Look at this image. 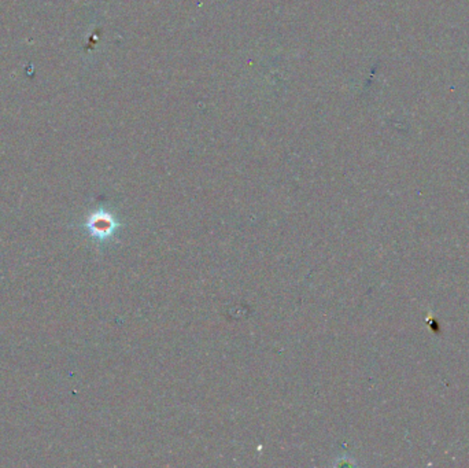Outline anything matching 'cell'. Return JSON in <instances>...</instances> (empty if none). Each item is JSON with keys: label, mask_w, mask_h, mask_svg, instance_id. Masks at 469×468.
Returning <instances> with one entry per match:
<instances>
[{"label": "cell", "mask_w": 469, "mask_h": 468, "mask_svg": "<svg viewBox=\"0 0 469 468\" xmlns=\"http://www.w3.org/2000/svg\"><path fill=\"white\" fill-rule=\"evenodd\" d=\"M115 227H117V224H115L114 219L106 210L94 212L92 214H90V217L84 223L85 231L88 233L90 236H92L97 240L108 239L114 233Z\"/></svg>", "instance_id": "obj_1"}]
</instances>
